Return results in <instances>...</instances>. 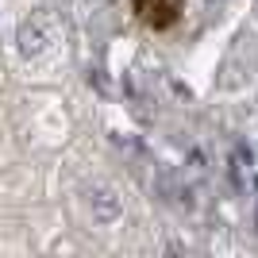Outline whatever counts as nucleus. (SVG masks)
<instances>
[{"mask_svg":"<svg viewBox=\"0 0 258 258\" xmlns=\"http://www.w3.org/2000/svg\"><path fill=\"white\" fill-rule=\"evenodd\" d=\"M131 12H135V20L154 35H166L173 31L177 23H181L185 8H189V0H127Z\"/></svg>","mask_w":258,"mask_h":258,"instance_id":"nucleus-1","label":"nucleus"}]
</instances>
